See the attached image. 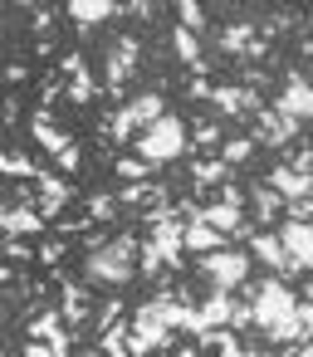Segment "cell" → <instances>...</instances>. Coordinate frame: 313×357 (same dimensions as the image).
I'll return each mask as SVG.
<instances>
[{"mask_svg":"<svg viewBox=\"0 0 313 357\" xmlns=\"http://www.w3.org/2000/svg\"><path fill=\"white\" fill-rule=\"evenodd\" d=\"M64 15L79 25V35L89 40L98 25H108V20H118L123 15V6H113V0H74V6H64Z\"/></svg>","mask_w":313,"mask_h":357,"instance_id":"16","label":"cell"},{"mask_svg":"<svg viewBox=\"0 0 313 357\" xmlns=\"http://www.w3.org/2000/svg\"><path fill=\"white\" fill-rule=\"evenodd\" d=\"M191 147H196V152H211V147L220 152V147H225V128H220V123H196V128H191Z\"/></svg>","mask_w":313,"mask_h":357,"instance_id":"28","label":"cell"},{"mask_svg":"<svg viewBox=\"0 0 313 357\" xmlns=\"http://www.w3.org/2000/svg\"><path fill=\"white\" fill-rule=\"evenodd\" d=\"M0 118H6V128H15V123H20V98H6V103H0Z\"/></svg>","mask_w":313,"mask_h":357,"instance_id":"38","label":"cell"},{"mask_svg":"<svg viewBox=\"0 0 313 357\" xmlns=\"http://www.w3.org/2000/svg\"><path fill=\"white\" fill-rule=\"evenodd\" d=\"M0 230H6V240H45L49 220L35 206H6L0 211Z\"/></svg>","mask_w":313,"mask_h":357,"instance_id":"13","label":"cell"},{"mask_svg":"<svg viewBox=\"0 0 313 357\" xmlns=\"http://www.w3.org/2000/svg\"><path fill=\"white\" fill-rule=\"evenodd\" d=\"M308 347H313V342H308Z\"/></svg>","mask_w":313,"mask_h":357,"instance_id":"48","label":"cell"},{"mask_svg":"<svg viewBox=\"0 0 313 357\" xmlns=\"http://www.w3.org/2000/svg\"><path fill=\"white\" fill-rule=\"evenodd\" d=\"M142 69V40L137 35H118L103 50V93L123 108L128 103V79Z\"/></svg>","mask_w":313,"mask_h":357,"instance_id":"3","label":"cell"},{"mask_svg":"<svg viewBox=\"0 0 313 357\" xmlns=\"http://www.w3.org/2000/svg\"><path fill=\"white\" fill-rule=\"evenodd\" d=\"M137 250H142V235H132V230H123V235H113V245L108 250H98V255H84V284H108V289H128L132 279H137Z\"/></svg>","mask_w":313,"mask_h":357,"instance_id":"1","label":"cell"},{"mask_svg":"<svg viewBox=\"0 0 313 357\" xmlns=\"http://www.w3.org/2000/svg\"><path fill=\"white\" fill-rule=\"evenodd\" d=\"M284 201H303V196H313V176H303V172H293L289 162H274L269 167V176H264Z\"/></svg>","mask_w":313,"mask_h":357,"instance_id":"19","label":"cell"},{"mask_svg":"<svg viewBox=\"0 0 313 357\" xmlns=\"http://www.w3.org/2000/svg\"><path fill=\"white\" fill-rule=\"evenodd\" d=\"M196 318H201V333H206V328H230V318H235V294H215V289H211V294L196 303ZM201 333H196V337H201Z\"/></svg>","mask_w":313,"mask_h":357,"instance_id":"20","label":"cell"},{"mask_svg":"<svg viewBox=\"0 0 313 357\" xmlns=\"http://www.w3.org/2000/svg\"><path fill=\"white\" fill-rule=\"evenodd\" d=\"M245 191H250V225H254V230H279V225H284L289 201H284L269 181H250Z\"/></svg>","mask_w":313,"mask_h":357,"instance_id":"9","label":"cell"},{"mask_svg":"<svg viewBox=\"0 0 313 357\" xmlns=\"http://www.w3.org/2000/svg\"><path fill=\"white\" fill-rule=\"evenodd\" d=\"M186 172H191V186H196V191H201V186H225V181H230V167H225L220 157H191Z\"/></svg>","mask_w":313,"mask_h":357,"instance_id":"22","label":"cell"},{"mask_svg":"<svg viewBox=\"0 0 313 357\" xmlns=\"http://www.w3.org/2000/svg\"><path fill=\"white\" fill-rule=\"evenodd\" d=\"M64 255H69V240H40V269H59L64 264Z\"/></svg>","mask_w":313,"mask_h":357,"instance_id":"30","label":"cell"},{"mask_svg":"<svg viewBox=\"0 0 313 357\" xmlns=\"http://www.w3.org/2000/svg\"><path fill=\"white\" fill-rule=\"evenodd\" d=\"M250 269H254V259H250V250H215V255H201L196 259V274L215 289V294H240L245 284H250Z\"/></svg>","mask_w":313,"mask_h":357,"instance_id":"4","label":"cell"},{"mask_svg":"<svg viewBox=\"0 0 313 357\" xmlns=\"http://www.w3.org/2000/svg\"><path fill=\"white\" fill-rule=\"evenodd\" d=\"M0 172H6L10 181H40V176H45V167H40L30 152H20V147H10L6 157H0Z\"/></svg>","mask_w":313,"mask_h":357,"instance_id":"23","label":"cell"},{"mask_svg":"<svg viewBox=\"0 0 313 357\" xmlns=\"http://www.w3.org/2000/svg\"><path fill=\"white\" fill-rule=\"evenodd\" d=\"M269 108L293 118V123H313V84H308V74L303 69H284V89H279V98Z\"/></svg>","mask_w":313,"mask_h":357,"instance_id":"6","label":"cell"},{"mask_svg":"<svg viewBox=\"0 0 313 357\" xmlns=\"http://www.w3.org/2000/svg\"><path fill=\"white\" fill-rule=\"evenodd\" d=\"M254 152H259V142H254L250 132H235V137H225V147H220L215 157H220V162H225V167L235 172V167H245V162H254Z\"/></svg>","mask_w":313,"mask_h":357,"instance_id":"24","label":"cell"},{"mask_svg":"<svg viewBox=\"0 0 313 357\" xmlns=\"http://www.w3.org/2000/svg\"><path fill=\"white\" fill-rule=\"evenodd\" d=\"M132 152H137L142 162H152V167H171V162H181V157L191 152V128H186L176 113H167L157 128H147V132L132 142Z\"/></svg>","mask_w":313,"mask_h":357,"instance_id":"2","label":"cell"},{"mask_svg":"<svg viewBox=\"0 0 313 357\" xmlns=\"http://www.w3.org/2000/svg\"><path fill=\"white\" fill-rule=\"evenodd\" d=\"M215 45H220L225 54H235V59H250V50L259 45V25H250V20H230V25L215 30Z\"/></svg>","mask_w":313,"mask_h":357,"instance_id":"18","label":"cell"},{"mask_svg":"<svg viewBox=\"0 0 313 357\" xmlns=\"http://www.w3.org/2000/svg\"><path fill=\"white\" fill-rule=\"evenodd\" d=\"M211 93H215L211 79H196V74L186 79V98H191V103H211Z\"/></svg>","mask_w":313,"mask_h":357,"instance_id":"34","label":"cell"},{"mask_svg":"<svg viewBox=\"0 0 313 357\" xmlns=\"http://www.w3.org/2000/svg\"><path fill=\"white\" fill-rule=\"evenodd\" d=\"M30 10H35V40H40V35H54V15H59V10H54V6H30Z\"/></svg>","mask_w":313,"mask_h":357,"instance_id":"33","label":"cell"},{"mask_svg":"<svg viewBox=\"0 0 313 357\" xmlns=\"http://www.w3.org/2000/svg\"><path fill=\"white\" fill-rule=\"evenodd\" d=\"M211 108H215L220 118H254V113H264V98H259L254 89H245V84H215Z\"/></svg>","mask_w":313,"mask_h":357,"instance_id":"10","label":"cell"},{"mask_svg":"<svg viewBox=\"0 0 313 357\" xmlns=\"http://www.w3.org/2000/svg\"><path fill=\"white\" fill-rule=\"evenodd\" d=\"M137 279H152V284H167V259L157 255V245L142 235V250H137Z\"/></svg>","mask_w":313,"mask_h":357,"instance_id":"27","label":"cell"},{"mask_svg":"<svg viewBox=\"0 0 313 357\" xmlns=\"http://www.w3.org/2000/svg\"><path fill=\"white\" fill-rule=\"evenodd\" d=\"M6 255L15 264H40V245H30V240H6Z\"/></svg>","mask_w":313,"mask_h":357,"instance_id":"32","label":"cell"},{"mask_svg":"<svg viewBox=\"0 0 313 357\" xmlns=\"http://www.w3.org/2000/svg\"><path fill=\"white\" fill-rule=\"evenodd\" d=\"M30 137H35V147H40V152H49V157H64V152L74 147V137L54 123V113H49V108H35V113H30Z\"/></svg>","mask_w":313,"mask_h":357,"instance_id":"15","label":"cell"},{"mask_svg":"<svg viewBox=\"0 0 313 357\" xmlns=\"http://www.w3.org/2000/svg\"><path fill=\"white\" fill-rule=\"evenodd\" d=\"M54 50H59V45H54V35H40V40H35V54H40V59H49Z\"/></svg>","mask_w":313,"mask_h":357,"instance_id":"41","label":"cell"},{"mask_svg":"<svg viewBox=\"0 0 313 357\" xmlns=\"http://www.w3.org/2000/svg\"><path fill=\"white\" fill-rule=\"evenodd\" d=\"M279 240H284L289 259H293L303 274H313V225H303V220H284V225H279Z\"/></svg>","mask_w":313,"mask_h":357,"instance_id":"17","label":"cell"},{"mask_svg":"<svg viewBox=\"0 0 313 357\" xmlns=\"http://www.w3.org/2000/svg\"><path fill=\"white\" fill-rule=\"evenodd\" d=\"M298 298H303V303H313V274L303 279V289H298Z\"/></svg>","mask_w":313,"mask_h":357,"instance_id":"43","label":"cell"},{"mask_svg":"<svg viewBox=\"0 0 313 357\" xmlns=\"http://www.w3.org/2000/svg\"><path fill=\"white\" fill-rule=\"evenodd\" d=\"M176 20H181V30H206V6H196V0H181L176 6Z\"/></svg>","mask_w":313,"mask_h":357,"instance_id":"31","label":"cell"},{"mask_svg":"<svg viewBox=\"0 0 313 357\" xmlns=\"http://www.w3.org/2000/svg\"><path fill=\"white\" fill-rule=\"evenodd\" d=\"M20 357H54V352H49V342H30V337H25V342H20Z\"/></svg>","mask_w":313,"mask_h":357,"instance_id":"39","label":"cell"},{"mask_svg":"<svg viewBox=\"0 0 313 357\" xmlns=\"http://www.w3.org/2000/svg\"><path fill=\"white\" fill-rule=\"evenodd\" d=\"M123 15H132V20H152L157 6H152V0H132V6H123Z\"/></svg>","mask_w":313,"mask_h":357,"instance_id":"37","label":"cell"},{"mask_svg":"<svg viewBox=\"0 0 313 357\" xmlns=\"http://www.w3.org/2000/svg\"><path fill=\"white\" fill-rule=\"evenodd\" d=\"M298 128H303V123H293V118L264 108V113H254V132H250V137H254L259 147H289V142L298 137Z\"/></svg>","mask_w":313,"mask_h":357,"instance_id":"14","label":"cell"},{"mask_svg":"<svg viewBox=\"0 0 313 357\" xmlns=\"http://www.w3.org/2000/svg\"><path fill=\"white\" fill-rule=\"evenodd\" d=\"M118 211H123L118 191H93L89 196V220L93 225H118Z\"/></svg>","mask_w":313,"mask_h":357,"instance_id":"26","label":"cell"},{"mask_svg":"<svg viewBox=\"0 0 313 357\" xmlns=\"http://www.w3.org/2000/svg\"><path fill=\"white\" fill-rule=\"evenodd\" d=\"M147 240L157 245V255L167 259V274H181L186 269V220L181 215H167L147 230Z\"/></svg>","mask_w":313,"mask_h":357,"instance_id":"8","label":"cell"},{"mask_svg":"<svg viewBox=\"0 0 313 357\" xmlns=\"http://www.w3.org/2000/svg\"><path fill=\"white\" fill-rule=\"evenodd\" d=\"M35 186H40V201H35V211H40L49 225H54V220H64V206L74 201V186H69V176H64V172H45Z\"/></svg>","mask_w":313,"mask_h":357,"instance_id":"11","label":"cell"},{"mask_svg":"<svg viewBox=\"0 0 313 357\" xmlns=\"http://www.w3.org/2000/svg\"><path fill=\"white\" fill-rule=\"evenodd\" d=\"M54 167H59V172H64V176H74V172H79V167H84V147H79V142H74V147H69V152H64V157H54Z\"/></svg>","mask_w":313,"mask_h":357,"instance_id":"35","label":"cell"},{"mask_svg":"<svg viewBox=\"0 0 313 357\" xmlns=\"http://www.w3.org/2000/svg\"><path fill=\"white\" fill-rule=\"evenodd\" d=\"M215 250H230V240H225L215 225H206L201 215H196V220H186V255H196V259H201V255H215Z\"/></svg>","mask_w":313,"mask_h":357,"instance_id":"21","label":"cell"},{"mask_svg":"<svg viewBox=\"0 0 313 357\" xmlns=\"http://www.w3.org/2000/svg\"><path fill=\"white\" fill-rule=\"evenodd\" d=\"M250 259L254 264H264L269 274H279L284 284H293L303 269L289 259V250H284V240H279V230H254V240H250Z\"/></svg>","mask_w":313,"mask_h":357,"instance_id":"7","label":"cell"},{"mask_svg":"<svg viewBox=\"0 0 313 357\" xmlns=\"http://www.w3.org/2000/svg\"><path fill=\"white\" fill-rule=\"evenodd\" d=\"M157 357H176V347H171V352H157Z\"/></svg>","mask_w":313,"mask_h":357,"instance_id":"47","label":"cell"},{"mask_svg":"<svg viewBox=\"0 0 313 357\" xmlns=\"http://www.w3.org/2000/svg\"><path fill=\"white\" fill-rule=\"evenodd\" d=\"M254 357H279V352L274 347H254Z\"/></svg>","mask_w":313,"mask_h":357,"instance_id":"46","label":"cell"},{"mask_svg":"<svg viewBox=\"0 0 313 357\" xmlns=\"http://www.w3.org/2000/svg\"><path fill=\"white\" fill-rule=\"evenodd\" d=\"M220 357H254V347H245L240 337H230V342L220 347Z\"/></svg>","mask_w":313,"mask_h":357,"instance_id":"40","label":"cell"},{"mask_svg":"<svg viewBox=\"0 0 313 357\" xmlns=\"http://www.w3.org/2000/svg\"><path fill=\"white\" fill-rule=\"evenodd\" d=\"M118 318H123V298H98V313H93V337H103Z\"/></svg>","mask_w":313,"mask_h":357,"instance_id":"29","label":"cell"},{"mask_svg":"<svg viewBox=\"0 0 313 357\" xmlns=\"http://www.w3.org/2000/svg\"><path fill=\"white\" fill-rule=\"evenodd\" d=\"M176 357H201V347H196V342H181V347H176Z\"/></svg>","mask_w":313,"mask_h":357,"instance_id":"42","label":"cell"},{"mask_svg":"<svg viewBox=\"0 0 313 357\" xmlns=\"http://www.w3.org/2000/svg\"><path fill=\"white\" fill-rule=\"evenodd\" d=\"M25 79H30V64H25V59H10V64H6V84H10V89H20Z\"/></svg>","mask_w":313,"mask_h":357,"instance_id":"36","label":"cell"},{"mask_svg":"<svg viewBox=\"0 0 313 357\" xmlns=\"http://www.w3.org/2000/svg\"><path fill=\"white\" fill-rule=\"evenodd\" d=\"M98 298L89 294V284H79V279H59V313H64V323L69 328H84V323H93V308Z\"/></svg>","mask_w":313,"mask_h":357,"instance_id":"12","label":"cell"},{"mask_svg":"<svg viewBox=\"0 0 313 357\" xmlns=\"http://www.w3.org/2000/svg\"><path fill=\"white\" fill-rule=\"evenodd\" d=\"M54 74L64 79V98H69V108H93V103H98V79H93V64H89L84 50L59 54V69H54Z\"/></svg>","mask_w":313,"mask_h":357,"instance_id":"5","label":"cell"},{"mask_svg":"<svg viewBox=\"0 0 313 357\" xmlns=\"http://www.w3.org/2000/svg\"><path fill=\"white\" fill-rule=\"evenodd\" d=\"M298 50H303V59H313V35H303V40H298Z\"/></svg>","mask_w":313,"mask_h":357,"instance_id":"44","label":"cell"},{"mask_svg":"<svg viewBox=\"0 0 313 357\" xmlns=\"http://www.w3.org/2000/svg\"><path fill=\"white\" fill-rule=\"evenodd\" d=\"M289 357H313V347H293V352H289Z\"/></svg>","mask_w":313,"mask_h":357,"instance_id":"45","label":"cell"},{"mask_svg":"<svg viewBox=\"0 0 313 357\" xmlns=\"http://www.w3.org/2000/svg\"><path fill=\"white\" fill-rule=\"evenodd\" d=\"M152 172H157V167L142 162L137 152H118V157H113V176H118L123 186H132V181H152Z\"/></svg>","mask_w":313,"mask_h":357,"instance_id":"25","label":"cell"}]
</instances>
